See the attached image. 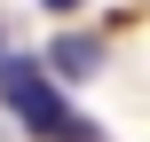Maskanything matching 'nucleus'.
I'll list each match as a JSON object with an SVG mask.
<instances>
[{
	"label": "nucleus",
	"mask_w": 150,
	"mask_h": 142,
	"mask_svg": "<svg viewBox=\"0 0 150 142\" xmlns=\"http://www.w3.org/2000/svg\"><path fill=\"white\" fill-rule=\"evenodd\" d=\"M0 95H8V111H16V126H32L40 142H63L79 126V111H71V95H63V79L40 63V55H8V71H0Z\"/></svg>",
	"instance_id": "1"
},
{
	"label": "nucleus",
	"mask_w": 150,
	"mask_h": 142,
	"mask_svg": "<svg viewBox=\"0 0 150 142\" xmlns=\"http://www.w3.org/2000/svg\"><path fill=\"white\" fill-rule=\"evenodd\" d=\"M40 63H47V71H55V79H95V71H103V47H95V40H87V32H55V40H47V55H40Z\"/></svg>",
	"instance_id": "2"
},
{
	"label": "nucleus",
	"mask_w": 150,
	"mask_h": 142,
	"mask_svg": "<svg viewBox=\"0 0 150 142\" xmlns=\"http://www.w3.org/2000/svg\"><path fill=\"white\" fill-rule=\"evenodd\" d=\"M47 8H63V16H71V8H79V0H47Z\"/></svg>",
	"instance_id": "3"
},
{
	"label": "nucleus",
	"mask_w": 150,
	"mask_h": 142,
	"mask_svg": "<svg viewBox=\"0 0 150 142\" xmlns=\"http://www.w3.org/2000/svg\"><path fill=\"white\" fill-rule=\"evenodd\" d=\"M0 71H8V47H0Z\"/></svg>",
	"instance_id": "4"
}]
</instances>
